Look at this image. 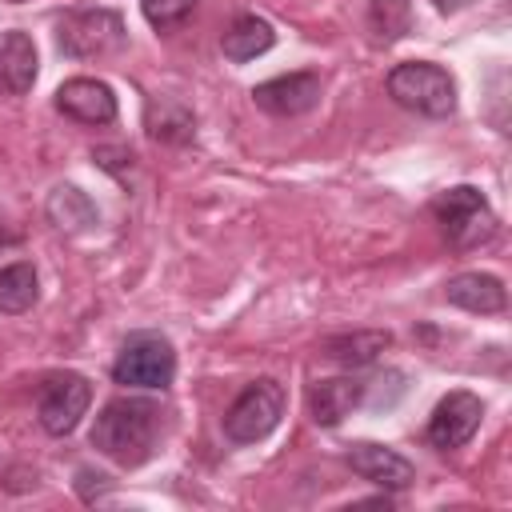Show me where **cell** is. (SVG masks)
<instances>
[{
	"mask_svg": "<svg viewBox=\"0 0 512 512\" xmlns=\"http://www.w3.org/2000/svg\"><path fill=\"white\" fill-rule=\"evenodd\" d=\"M444 300L464 312H476V316H496V312H504L508 292H504L500 276H492V272H460L444 284Z\"/></svg>",
	"mask_w": 512,
	"mask_h": 512,
	"instance_id": "obj_12",
	"label": "cell"
},
{
	"mask_svg": "<svg viewBox=\"0 0 512 512\" xmlns=\"http://www.w3.org/2000/svg\"><path fill=\"white\" fill-rule=\"evenodd\" d=\"M320 92H324L320 72H288V76H272L256 84L252 104L268 116H304L320 104Z\"/></svg>",
	"mask_w": 512,
	"mask_h": 512,
	"instance_id": "obj_9",
	"label": "cell"
},
{
	"mask_svg": "<svg viewBox=\"0 0 512 512\" xmlns=\"http://www.w3.org/2000/svg\"><path fill=\"white\" fill-rule=\"evenodd\" d=\"M56 112H64L68 120L76 124H112L116 120V92L104 84V80H92V76H76V80H64L56 88Z\"/></svg>",
	"mask_w": 512,
	"mask_h": 512,
	"instance_id": "obj_10",
	"label": "cell"
},
{
	"mask_svg": "<svg viewBox=\"0 0 512 512\" xmlns=\"http://www.w3.org/2000/svg\"><path fill=\"white\" fill-rule=\"evenodd\" d=\"M384 348H392V332H380V328H360V332H340V336L320 340V352L344 368H364Z\"/></svg>",
	"mask_w": 512,
	"mask_h": 512,
	"instance_id": "obj_15",
	"label": "cell"
},
{
	"mask_svg": "<svg viewBox=\"0 0 512 512\" xmlns=\"http://www.w3.org/2000/svg\"><path fill=\"white\" fill-rule=\"evenodd\" d=\"M48 220H52L56 228H64V232H84V228L96 224V204H92L80 188L60 184V188H52V196H48Z\"/></svg>",
	"mask_w": 512,
	"mask_h": 512,
	"instance_id": "obj_19",
	"label": "cell"
},
{
	"mask_svg": "<svg viewBox=\"0 0 512 512\" xmlns=\"http://www.w3.org/2000/svg\"><path fill=\"white\" fill-rule=\"evenodd\" d=\"M360 400H364V380L356 376H328L308 388V412L320 428H336Z\"/></svg>",
	"mask_w": 512,
	"mask_h": 512,
	"instance_id": "obj_13",
	"label": "cell"
},
{
	"mask_svg": "<svg viewBox=\"0 0 512 512\" xmlns=\"http://www.w3.org/2000/svg\"><path fill=\"white\" fill-rule=\"evenodd\" d=\"M144 128H148V136L160 140V144H188V140L196 136V116H192V108H184L180 100L156 96V100H148V108H144Z\"/></svg>",
	"mask_w": 512,
	"mask_h": 512,
	"instance_id": "obj_17",
	"label": "cell"
},
{
	"mask_svg": "<svg viewBox=\"0 0 512 512\" xmlns=\"http://www.w3.org/2000/svg\"><path fill=\"white\" fill-rule=\"evenodd\" d=\"M388 96L408 108L420 112L428 120H444L456 112V80L448 68L432 64V60H404L388 72Z\"/></svg>",
	"mask_w": 512,
	"mask_h": 512,
	"instance_id": "obj_2",
	"label": "cell"
},
{
	"mask_svg": "<svg viewBox=\"0 0 512 512\" xmlns=\"http://www.w3.org/2000/svg\"><path fill=\"white\" fill-rule=\"evenodd\" d=\"M172 376H176V352L160 332H132L112 360V380L124 388L152 392V388H168Z\"/></svg>",
	"mask_w": 512,
	"mask_h": 512,
	"instance_id": "obj_4",
	"label": "cell"
},
{
	"mask_svg": "<svg viewBox=\"0 0 512 512\" xmlns=\"http://www.w3.org/2000/svg\"><path fill=\"white\" fill-rule=\"evenodd\" d=\"M40 296V280H36V268L28 260H16L8 268H0V312L4 316H20L36 304Z\"/></svg>",
	"mask_w": 512,
	"mask_h": 512,
	"instance_id": "obj_18",
	"label": "cell"
},
{
	"mask_svg": "<svg viewBox=\"0 0 512 512\" xmlns=\"http://www.w3.org/2000/svg\"><path fill=\"white\" fill-rule=\"evenodd\" d=\"M128 32L124 20L108 8H80V12H64L56 24V44L64 56L72 60H100L112 56L116 48H124Z\"/></svg>",
	"mask_w": 512,
	"mask_h": 512,
	"instance_id": "obj_5",
	"label": "cell"
},
{
	"mask_svg": "<svg viewBox=\"0 0 512 512\" xmlns=\"http://www.w3.org/2000/svg\"><path fill=\"white\" fill-rule=\"evenodd\" d=\"M348 468L360 480H368V484H376L384 492H404L416 480L412 460H404L400 452H392L384 444H372V440H360V444L348 448Z\"/></svg>",
	"mask_w": 512,
	"mask_h": 512,
	"instance_id": "obj_11",
	"label": "cell"
},
{
	"mask_svg": "<svg viewBox=\"0 0 512 512\" xmlns=\"http://www.w3.org/2000/svg\"><path fill=\"white\" fill-rule=\"evenodd\" d=\"M92 404V384L80 372H52L36 392V416L48 436H68Z\"/></svg>",
	"mask_w": 512,
	"mask_h": 512,
	"instance_id": "obj_7",
	"label": "cell"
},
{
	"mask_svg": "<svg viewBox=\"0 0 512 512\" xmlns=\"http://www.w3.org/2000/svg\"><path fill=\"white\" fill-rule=\"evenodd\" d=\"M368 32L376 44H396L412 32V4L408 0H372L368 4Z\"/></svg>",
	"mask_w": 512,
	"mask_h": 512,
	"instance_id": "obj_20",
	"label": "cell"
},
{
	"mask_svg": "<svg viewBox=\"0 0 512 512\" xmlns=\"http://www.w3.org/2000/svg\"><path fill=\"white\" fill-rule=\"evenodd\" d=\"M272 44H276V32H272V24H268L264 16H252V12L236 16V20L224 28V36H220V48H224V56H228V60H236V64L264 56Z\"/></svg>",
	"mask_w": 512,
	"mask_h": 512,
	"instance_id": "obj_16",
	"label": "cell"
},
{
	"mask_svg": "<svg viewBox=\"0 0 512 512\" xmlns=\"http://www.w3.org/2000/svg\"><path fill=\"white\" fill-rule=\"evenodd\" d=\"M12 4H20V0H12Z\"/></svg>",
	"mask_w": 512,
	"mask_h": 512,
	"instance_id": "obj_24",
	"label": "cell"
},
{
	"mask_svg": "<svg viewBox=\"0 0 512 512\" xmlns=\"http://www.w3.org/2000/svg\"><path fill=\"white\" fill-rule=\"evenodd\" d=\"M432 216L440 220L444 236L452 248L468 252V248H480L496 236V212L488 204V196L472 184H456L448 192H440L432 200Z\"/></svg>",
	"mask_w": 512,
	"mask_h": 512,
	"instance_id": "obj_3",
	"label": "cell"
},
{
	"mask_svg": "<svg viewBox=\"0 0 512 512\" xmlns=\"http://www.w3.org/2000/svg\"><path fill=\"white\" fill-rule=\"evenodd\" d=\"M464 4H468V0H436L440 12H456V8H464Z\"/></svg>",
	"mask_w": 512,
	"mask_h": 512,
	"instance_id": "obj_22",
	"label": "cell"
},
{
	"mask_svg": "<svg viewBox=\"0 0 512 512\" xmlns=\"http://www.w3.org/2000/svg\"><path fill=\"white\" fill-rule=\"evenodd\" d=\"M284 416V388L272 376L252 380L224 412V436L232 444H256L264 440Z\"/></svg>",
	"mask_w": 512,
	"mask_h": 512,
	"instance_id": "obj_6",
	"label": "cell"
},
{
	"mask_svg": "<svg viewBox=\"0 0 512 512\" xmlns=\"http://www.w3.org/2000/svg\"><path fill=\"white\" fill-rule=\"evenodd\" d=\"M140 12H144V20L152 28L172 32V28H180L196 12V0H140Z\"/></svg>",
	"mask_w": 512,
	"mask_h": 512,
	"instance_id": "obj_21",
	"label": "cell"
},
{
	"mask_svg": "<svg viewBox=\"0 0 512 512\" xmlns=\"http://www.w3.org/2000/svg\"><path fill=\"white\" fill-rule=\"evenodd\" d=\"M36 84V44L28 32H0V88L24 96Z\"/></svg>",
	"mask_w": 512,
	"mask_h": 512,
	"instance_id": "obj_14",
	"label": "cell"
},
{
	"mask_svg": "<svg viewBox=\"0 0 512 512\" xmlns=\"http://www.w3.org/2000/svg\"><path fill=\"white\" fill-rule=\"evenodd\" d=\"M160 404L148 396H116L96 412L92 448L120 468H140L160 444Z\"/></svg>",
	"mask_w": 512,
	"mask_h": 512,
	"instance_id": "obj_1",
	"label": "cell"
},
{
	"mask_svg": "<svg viewBox=\"0 0 512 512\" xmlns=\"http://www.w3.org/2000/svg\"><path fill=\"white\" fill-rule=\"evenodd\" d=\"M12 240H16V236H8V232L0 228V244H12Z\"/></svg>",
	"mask_w": 512,
	"mask_h": 512,
	"instance_id": "obj_23",
	"label": "cell"
},
{
	"mask_svg": "<svg viewBox=\"0 0 512 512\" xmlns=\"http://www.w3.org/2000/svg\"><path fill=\"white\" fill-rule=\"evenodd\" d=\"M480 416H484V404H480L476 392L456 388V392L440 396V404L428 416V444L432 448H444V452L448 448H464L476 436Z\"/></svg>",
	"mask_w": 512,
	"mask_h": 512,
	"instance_id": "obj_8",
	"label": "cell"
}]
</instances>
